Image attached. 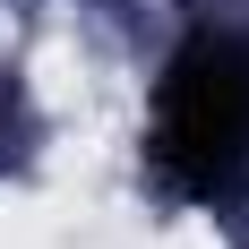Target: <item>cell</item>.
Segmentation results:
<instances>
[{"mask_svg":"<svg viewBox=\"0 0 249 249\" xmlns=\"http://www.w3.org/2000/svg\"><path fill=\"white\" fill-rule=\"evenodd\" d=\"M241 163H249V43L189 35L155 86L146 172L163 198H224Z\"/></svg>","mask_w":249,"mask_h":249,"instance_id":"6da1fadb","label":"cell"},{"mask_svg":"<svg viewBox=\"0 0 249 249\" xmlns=\"http://www.w3.org/2000/svg\"><path fill=\"white\" fill-rule=\"evenodd\" d=\"M9 138H18V95L0 86V163H9Z\"/></svg>","mask_w":249,"mask_h":249,"instance_id":"7a4b0ae2","label":"cell"}]
</instances>
